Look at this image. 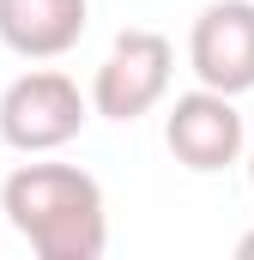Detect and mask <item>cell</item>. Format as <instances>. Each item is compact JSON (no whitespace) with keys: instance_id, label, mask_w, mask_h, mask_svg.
Wrapping results in <instances>:
<instances>
[{"instance_id":"obj_1","label":"cell","mask_w":254,"mask_h":260,"mask_svg":"<svg viewBox=\"0 0 254 260\" xmlns=\"http://www.w3.org/2000/svg\"><path fill=\"white\" fill-rule=\"evenodd\" d=\"M0 212L43 260H103L109 248L103 188L79 164H18L0 182Z\"/></svg>"},{"instance_id":"obj_5","label":"cell","mask_w":254,"mask_h":260,"mask_svg":"<svg viewBox=\"0 0 254 260\" xmlns=\"http://www.w3.org/2000/svg\"><path fill=\"white\" fill-rule=\"evenodd\" d=\"M188 67L200 85L248 97L254 91V0H212L188 30Z\"/></svg>"},{"instance_id":"obj_4","label":"cell","mask_w":254,"mask_h":260,"mask_svg":"<svg viewBox=\"0 0 254 260\" xmlns=\"http://www.w3.org/2000/svg\"><path fill=\"white\" fill-rule=\"evenodd\" d=\"M164 145H170V157L182 170L218 176V170H230V164L248 157V121H242V109H236L230 91L194 85V91H182L170 103V115H164Z\"/></svg>"},{"instance_id":"obj_7","label":"cell","mask_w":254,"mask_h":260,"mask_svg":"<svg viewBox=\"0 0 254 260\" xmlns=\"http://www.w3.org/2000/svg\"><path fill=\"white\" fill-rule=\"evenodd\" d=\"M236 260H254V230H242V242H236Z\"/></svg>"},{"instance_id":"obj_3","label":"cell","mask_w":254,"mask_h":260,"mask_svg":"<svg viewBox=\"0 0 254 260\" xmlns=\"http://www.w3.org/2000/svg\"><path fill=\"white\" fill-rule=\"evenodd\" d=\"M170 79H176V49L164 30H145V24H127L121 37L109 43L103 67L91 73V109L103 121H139L151 115L164 97H170Z\"/></svg>"},{"instance_id":"obj_2","label":"cell","mask_w":254,"mask_h":260,"mask_svg":"<svg viewBox=\"0 0 254 260\" xmlns=\"http://www.w3.org/2000/svg\"><path fill=\"white\" fill-rule=\"evenodd\" d=\"M91 91H79V79L61 67H30L0 91V145H12L18 157H49L73 145L91 121Z\"/></svg>"},{"instance_id":"obj_8","label":"cell","mask_w":254,"mask_h":260,"mask_svg":"<svg viewBox=\"0 0 254 260\" xmlns=\"http://www.w3.org/2000/svg\"><path fill=\"white\" fill-rule=\"evenodd\" d=\"M242 164H248V188H254V139H248V157H242Z\"/></svg>"},{"instance_id":"obj_6","label":"cell","mask_w":254,"mask_h":260,"mask_svg":"<svg viewBox=\"0 0 254 260\" xmlns=\"http://www.w3.org/2000/svg\"><path fill=\"white\" fill-rule=\"evenodd\" d=\"M91 24V0H0V43L18 61H61Z\"/></svg>"}]
</instances>
